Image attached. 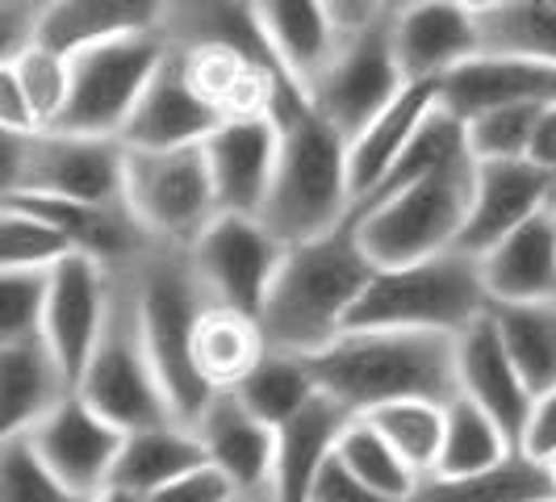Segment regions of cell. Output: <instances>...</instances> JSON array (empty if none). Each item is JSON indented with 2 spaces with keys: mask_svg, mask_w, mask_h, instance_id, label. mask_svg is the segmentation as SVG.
Instances as JSON below:
<instances>
[{
  "mask_svg": "<svg viewBox=\"0 0 556 502\" xmlns=\"http://www.w3.org/2000/svg\"><path fill=\"white\" fill-rule=\"evenodd\" d=\"M318 386L356 415L397 402L435 398L447 402L456 386V335L418 327H348L309 356Z\"/></svg>",
  "mask_w": 556,
  "mask_h": 502,
  "instance_id": "obj_3",
  "label": "cell"
},
{
  "mask_svg": "<svg viewBox=\"0 0 556 502\" xmlns=\"http://www.w3.org/2000/svg\"><path fill=\"white\" fill-rule=\"evenodd\" d=\"M38 452L51 461L59 481L67 486L72 502L105 499L113 461L122 452L126 427L105 418L80 390H72L51 415H42L34 427H26Z\"/></svg>",
  "mask_w": 556,
  "mask_h": 502,
  "instance_id": "obj_13",
  "label": "cell"
},
{
  "mask_svg": "<svg viewBox=\"0 0 556 502\" xmlns=\"http://www.w3.org/2000/svg\"><path fill=\"white\" fill-rule=\"evenodd\" d=\"M390 38L406 80H444L481 51V22L460 0H410L390 13Z\"/></svg>",
  "mask_w": 556,
  "mask_h": 502,
  "instance_id": "obj_17",
  "label": "cell"
},
{
  "mask_svg": "<svg viewBox=\"0 0 556 502\" xmlns=\"http://www.w3.org/2000/svg\"><path fill=\"white\" fill-rule=\"evenodd\" d=\"M126 205L172 248H189L223 214L205 142L189 147H126Z\"/></svg>",
  "mask_w": 556,
  "mask_h": 502,
  "instance_id": "obj_9",
  "label": "cell"
},
{
  "mask_svg": "<svg viewBox=\"0 0 556 502\" xmlns=\"http://www.w3.org/2000/svg\"><path fill=\"white\" fill-rule=\"evenodd\" d=\"M185 76L197 97L218 117H264L277 105L280 88L298 80L277 55H255L230 42H205V47H180Z\"/></svg>",
  "mask_w": 556,
  "mask_h": 502,
  "instance_id": "obj_16",
  "label": "cell"
},
{
  "mask_svg": "<svg viewBox=\"0 0 556 502\" xmlns=\"http://www.w3.org/2000/svg\"><path fill=\"white\" fill-rule=\"evenodd\" d=\"M76 243L51 218L0 201V268H55Z\"/></svg>",
  "mask_w": 556,
  "mask_h": 502,
  "instance_id": "obj_40",
  "label": "cell"
},
{
  "mask_svg": "<svg viewBox=\"0 0 556 502\" xmlns=\"http://www.w3.org/2000/svg\"><path fill=\"white\" fill-rule=\"evenodd\" d=\"M167 0H51L38 42L63 55L126 34H164Z\"/></svg>",
  "mask_w": 556,
  "mask_h": 502,
  "instance_id": "obj_27",
  "label": "cell"
},
{
  "mask_svg": "<svg viewBox=\"0 0 556 502\" xmlns=\"http://www.w3.org/2000/svg\"><path fill=\"white\" fill-rule=\"evenodd\" d=\"M210 172H214V189L218 205L235 214H260L268 189H273V172L280 155V126L273 113L264 117H226L218 130L205 139Z\"/></svg>",
  "mask_w": 556,
  "mask_h": 502,
  "instance_id": "obj_19",
  "label": "cell"
},
{
  "mask_svg": "<svg viewBox=\"0 0 556 502\" xmlns=\"http://www.w3.org/2000/svg\"><path fill=\"white\" fill-rule=\"evenodd\" d=\"M456 386H460V393H469L477 406H485L498 418L515 444H523V427H528L531 406H535V393L502 343L494 306L456 335Z\"/></svg>",
  "mask_w": 556,
  "mask_h": 502,
  "instance_id": "obj_18",
  "label": "cell"
},
{
  "mask_svg": "<svg viewBox=\"0 0 556 502\" xmlns=\"http://www.w3.org/2000/svg\"><path fill=\"white\" fill-rule=\"evenodd\" d=\"M444 411V448H440V465L431 477H473L519 448L498 418L485 406H477L469 393L456 390Z\"/></svg>",
  "mask_w": 556,
  "mask_h": 502,
  "instance_id": "obj_33",
  "label": "cell"
},
{
  "mask_svg": "<svg viewBox=\"0 0 556 502\" xmlns=\"http://www.w3.org/2000/svg\"><path fill=\"white\" fill-rule=\"evenodd\" d=\"M440 101V80H410L386 110L377 113L361 135L352 139V197L361 201L368 197L381 176L393 167V160L402 155L406 139L418 130V122L427 117V110ZM352 201V205H356Z\"/></svg>",
  "mask_w": 556,
  "mask_h": 502,
  "instance_id": "obj_29",
  "label": "cell"
},
{
  "mask_svg": "<svg viewBox=\"0 0 556 502\" xmlns=\"http://www.w3.org/2000/svg\"><path fill=\"white\" fill-rule=\"evenodd\" d=\"M0 193H55L80 201H122L126 142L80 130H4L0 126Z\"/></svg>",
  "mask_w": 556,
  "mask_h": 502,
  "instance_id": "obj_7",
  "label": "cell"
},
{
  "mask_svg": "<svg viewBox=\"0 0 556 502\" xmlns=\"http://www.w3.org/2000/svg\"><path fill=\"white\" fill-rule=\"evenodd\" d=\"M406 84L410 80H406L402 63H397V51H393L390 38V17H386L372 29L339 42L334 59L314 76L306 92L309 101L318 105V113H327L348 139H356Z\"/></svg>",
  "mask_w": 556,
  "mask_h": 502,
  "instance_id": "obj_12",
  "label": "cell"
},
{
  "mask_svg": "<svg viewBox=\"0 0 556 502\" xmlns=\"http://www.w3.org/2000/svg\"><path fill=\"white\" fill-rule=\"evenodd\" d=\"M465 151H469L465 117L447 110L444 101H435V105L427 110V117L418 122L415 135L406 139L402 155H397L390 172L381 176V185H377L368 197H361L352 210H364V205H372V201H381V197H390V193H397V189H406V185H415V180H422V176H431L435 167L460 160Z\"/></svg>",
  "mask_w": 556,
  "mask_h": 502,
  "instance_id": "obj_34",
  "label": "cell"
},
{
  "mask_svg": "<svg viewBox=\"0 0 556 502\" xmlns=\"http://www.w3.org/2000/svg\"><path fill=\"white\" fill-rule=\"evenodd\" d=\"M548 4H556V0H548Z\"/></svg>",
  "mask_w": 556,
  "mask_h": 502,
  "instance_id": "obj_55",
  "label": "cell"
},
{
  "mask_svg": "<svg viewBox=\"0 0 556 502\" xmlns=\"http://www.w3.org/2000/svg\"><path fill=\"white\" fill-rule=\"evenodd\" d=\"M205 456L230 474L243 502L277 499V427L251 411L235 390H218L193 418Z\"/></svg>",
  "mask_w": 556,
  "mask_h": 502,
  "instance_id": "obj_15",
  "label": "cell"
},
{
  "mask_svg": "<svg viewBox=\"0 0 556 502\" xmlns=\"http://www.w3.org/2000/svg\"><path fill=\"white\" fill-rule=\"evenodd\" d=\"M481 273L494 302H548L556 298V205L506 230L490 251H481Z\"/></svg>",
  "mask_w": 556,
  "mask_h": 502,
  "instance_id": "obj_24",
  "label": "cell"
},
{
  "mask_svg": "<svg viewBox=\"0 0 556 502\" xmlns=\"http://www.w3.org/2000/svg\"><path fill=\"white\" fill-rule=\"evenodd\" d=\"M51 0H0V59L22 55L38 42Z\"/></svg>",
  "mask_w": 556,
  "mask_h": 502,
  "instance_id": "obj_46",
  "label": "cell"
},
{
  "mask_svg": "<svg viewBox=\"0 0 556 502\" xmlns=\"http://www.w3.org/2000/svg\"><path fill=\"white\" fill-rule=\"evenodd\" d=\"M0 126L4 130H42L38 113L29 105L26 88L9 63H0Z\"/></svg>",
  "mask_w": 556,
  "mask_h": 502,
  "instance_id": "obj_49",
  "label": "cell"
},
{
  "mask_svg": "<svg viewBox=\"0 0 556 502\" xmlns=\"http://www.w3.org/2000/svg\"><path fill=\"white\" fill-rule=\"evenodd\" d=\"M481 51H510L556 63V4L548 0H506L481 13Z\"/></svg>",
  "mask_w": 556,
  "mask_h": 502,
  "instance_id": "obj_39",
  "label": "cell"
},
{
  "mask_svg": "<svg viewBox=\"0 0 556 502\" xmlns=\"http://www.w3.org/2000/svg\"><path fill=\"white\" fill-rule=\"evenodd\" d=\"M172 42L160 29L151 34H126L110 42H92L84 51H72V92L67 110L59 117V130L80 135H117L126 117L139 105L142 88L160 72Z\"/></svg>",
  "mask_w": 556,
  "mask_h": 502,
  "instance_id": "obj_10",
  "label": "cell"
},
{
  "mask_svg": "<svg viewBox=\"0 0 556 502\" xmlns=\"http://www.w3.org/2000/svg\"><path fill=\"white\" fill-rule=\"evenodd\" d=\"M135 285H139L142 335H147L155 373L164 381L167 402H172V415L193 423L214 398V390L201 381L193 364L197 318L214 298L197 277L189 248H172V243H160L142 260L135 268Z\"/></svg>",
  "mask_w": 556,
  "mask_h": 502,
  "instance_id": "obj_5",
  "label": "cell"
},
{
  "mask_svg": "<svg viewBox=\"0 0 556 502\" xmlns=\"http://www.w3.org/2000/svg\"><path fill=\"white\" fill-rule=\"evenodd\" d=\"M309 502H377V494L361 481V474L343 461V452L334 448L331 456L318 465L314 486H309Z\"/></svg>",
  "mask_w": 556,
  "mask_h": 502,
  "instance_id": "obj_47",
  "label": "cell"
},
{
  "mask_svg": "<svg viewBox=\"0 0 556 502\" xmlns=\"http://www.w3.org/2000/svg\"><path fill=\"white\" fill-rule=\"evenodd\" d=\"M285 251H289V243L260 214L223 210L189 243V260H193L197 277L210 289L214 302L260 314L280 273Z\"/></svg>",
  "mask_w": 556,
  "mask_h": 502,
  "instance_id": "obj_11",
  "label": "cell"
},
{
  "mask_svg": "<svg viewBox=\"0 0 556 502\" xmlns=\"http://www.w3.org/2000/svg\"><path fill=\"white\" fill-rule=\"evenodd\" d=\"M72 390L76 381L67 377V368L42 331L0 339V436L34 427Z\"/></svg>",
  "mask_w": 556,
  "mask_h": 502,
  "instance_id": "obj_25",
  "label": "cell"
},
{
  "mask_svg": "<svg viewBox=\"0 0 556 502\" xmlns=\"http://www.w3.org/2000/svg\"><path fill=\"white\" fill-rule=\"evenodd\" d=\"M440 101L460 117L498 105H548L556 101V63L510 51H477L440 80Z\"/></svg>",
  "mask_w": 556,
  "mask_h": 502,
  "instance_id": "obj_20",
  "label": "cell"
},
{
  "mask_svg": "<svg viewBox=\"0 0 556 502\" xmlns=\"http://www.w3.org/2000/svg\"><path fill=\"white\" fill-rule=\"evenodd\" d=\"M556 172L540 167L535 160H477V185L473 205H469V223L460 235V248L490 251L506 230L531 218L535 210L553 205Z\"/></svg>",
  "mask_w": 556,
  "mask_h": 502,
  "instance_id": "obj_21",
  "label": "cell"
},
{
  "mask_svg": "<svg viewBox=\"0 0 556 502\" xmlns=\"http://www.w3.org/2000/svg\"><path fill=\"white\" fill-rule=\"evenodd\" d=\"M553 205H556V193H553Z\"/></svg>",
  "mask_w": 556,
  "mask_h": 502,
  "instance_id": "obj_54",
  "label": "cell"
},
{
  "mask_svg": "<svg viewBox=\"0 0 556 502\" xmlns=\"http://www.w3.org/2000/svg\"><path fill=\"white\" fill-rule=\"evenodd\" d=\"M51 268H0V339L42 331Z\"/></svg>",
  "mask_w": 556,
  "mask_h": 502,
  "instance_id": "obj_44",
  "label": "cell"
},
{
  "mask_svg": "<svg viewBox=\"0 0 556 502\" xmlns=\"http://www.w3.org/2000/svg\"><path fill=\"white\" fill-rule=\"evenodd\" d=\"M318 390L323 386H318L314 361L302 356V352H280V348H268L264 361L235 386V393L273 427L285 423L293 411H302Z\"/></svg>",
  "mask_w": 556,
  "mask_h": 502,
  "instance_id": "obj_37",
  "label": "cell"
},
{
  "mask_svg": "<svg viewBox=\"0 0 556 502\" xmlns=\"http://www.w3.org/2000/svg\"><path fill=\"white\" fill-rule=\"evenodd\" d=\"M494 323L510 361L519 364L531 393L556 386V298L548 302H494Z\"/></svg>",
  "mask_w": 556,
  "mask_h": 502,
  "instance_id": "obj_35",
  "label": "cell"
},
{
  "mask_svg": "<svg viewBox=\"0 0 556 502\" xmlns=\"http://www.w3.org/2000/svg\"><path fill=\"white\" fill-rule=\"evenodd\" d=\"M268 352V335L260 327V314L210 302L197 318L193 364L210 390H235Z\"/></svg>",
  "mask_w": 556,
  "mask_h": 502,
  "instance_id": "obj_28",
  "label": "cell"
},
{
  "mask_svg": "<svg viewBox=\"0 0 556 502\" xmlns=\"http://www.w3.org/2000/svg\"><path fill=\"white\" fill-rule=\"evenodd\" d=\"M0 63H9L17 72V80L26 88L42 130L59 126V117L67 110V92H72V55H63V51L47 47V42H29L22 55L0 59Z\"/></svg>",
  "mask_w": 556,
  "mask_h": 502,
  "instance_id": "obj_42",
  "label": "cell"
},
{
  "mask_svg": "<svg viewBox=\"0 0 556 502\" xmlns=\"http://www.w3.org/2000/svg\"><path fill=\"white\" fill-rule=\"evenodd\" d=\"M113 285L117 273H110L101 260L72 251L63 255L55 268H51V293H47V318H42V335L47 343L55 348V356L63 361L67 377L80 386V373L101 327H105V314L113 302Z\"/></svg>",
  "mask_w": 556,
  "mask_h": 502,
  "instance_id": "obj_14",
  "label": "cell"
},
{
  "mask_svg": "<svg viewBox=\"0 0 556 502\" xmlns=\"http://www.w3.org/2000/svg\"><path fill=\"white\" fill-rule=\"evenodd\" d=\"M540 110L544 105H498V110L465 117L469 151L477 160H519V155H528Z\"/></svg>",
  "mask_w": 556,
  "mask_h": 502,
  "instance_id": "obj_43",
  "label": "cell"
},
{
  "mask_svg": "<svg viewBox=\"0 0 556 502\" xmlns=\"http://www.w3.org/2000/svg\"><path fill=\"white\" fill-rule=\"evenodd\" d=\"M323 9L331 17L339 42H348V38H356L364 29H372L377 22H386L393 13L390 0H323Z\"/></svg>",
  "mask_w": 556,
  "mask_h": 502,
  "instance_id": "obj_48",
  "label": "cell"
},
{
  "mask_svg": "<svg viewBox=\"0 0 556 502\" xmlns=\"http://www.w3.org/2000/svg\"><path fill=\"white\" fill-rule=\"evenodd\" d=\"M352 418H356L352 406L318 390L302 411L277 423V502H309L318 465L339 448V436Z\"/></svg>",
  "mask_w": 556,
  "mask_h": 502,
  "instance_id": "obj_26",
  "label": "cell"
},
{
  "mask_svg": "<svg viewBox=\"0 0 556 502\" xmlns=\"http://www.w3.org/2000/svg\"><path fill=\"white\" fill-rule=\"evenodd\" d=\"M544 461H548V474H553V481H556V448L548 452V456H544Z\"/></svg>",
  "mask_w": 556,
  "mask_h": 502,
  "instance_id": "obj_52",
  "label": "cell"
},
{
  "mask_svg": "<svg viewBox=\"0 0 556 502\" xmlns=\"http://www.w3.org/2000/svg\"><path fill=\"white\" fill-rule=\"evenodd\" d=\"M418 502H556V481L544 456L515 448L473 477H427Z\"/></svg>",
  "mask_w": 556,
  "mask_h": 502,
  "instance_id": "obj_31",
  "label": "cell"
},
{
  "mask_svg": "<svg viewBox=\"0 0 556 502\" xmlns=\"http://www.w3.org/2000/svg\"><path fill=\"white\" fill-rule=\"evenodd\" d=\"M76 390L113 418L117 427L135 431L147 423H164L172 415V402L164 393V381L155 373L147 335H142V314H139V285H135V268L117 273L113 285V302L105 314L101 339L92 348V356L84 364L80 386Z\"/></svg>",
  "mask_w": 556,
  "mask_h": 502,
  "instance_id": "obj_8",
  "label": "cell"
},
{
  "mask_svg": "<svg viewBox=\"0 0 556 502\" xmlns=\"http://www.w3.org/2000/svg\"><path fill=\"white\" fill-rule=\"evenodd\" d=\"M494 298L481 273V255L469 248H447L410 264L377 268L348 327H418V331L460 335Z\"/></svg>",
  "mask_w": 556,
  "mask_h": 502,
  "instance_id": "obj_4",
  "label": "cell"
},
{
  "mask_svg": "<svg viewBox=\"0 0 556 502\" xmlns=\"http://www.w3.org/2000/svg\"><path fill=\"white\" fill-rule=\"evenodd\" d=\"M255 13L277 59L309 88L339 51V34L323 0H255Z\"/></svg>",
  "mask_w": 556,
  "mask_h": 502,
  "instance_id": "obj_30",
  "label": "cell"
},
{
  "mask_svg": "<svg viewBox=\"0 0 556 502\" xmlns=\"http://www.w3.org/2000/svg\"><path fill=\"white\" fill-rule=\"evenodd\" d=\"M273 117L280 126V155L260 218L285 243H298L352 214V139L318 113L302 80L280 88Z\"/></svg>",
  "mask_w": 556,
  "mask_h": 502,
  "instance_id": "obj_2",
  "label": "cell"
},
{
  "mask_svg": "<svg viewBox=\"0 0 556 502\" xmlns=\"http://www.w3.org/2000/svg\"><path fill=\"white\" fill-rule=\"evenodd\" d=\"M205 461V444L197 436L193 423L185 418H164L126 431L122 452L113 461L105 499L117 502H155L167 481L189 474L193 465Z\"/></svg>",
  "mask_w": 556,
  "mask_h": 502,
  "instance_id": "obj_23",
  "label": "cell"
},
{
  "mask_svg": "<svg viewBox=\"0 0 556 502\" xmlns=\"http://www.w3.org/2000/svg\"><path fill=\"white\" fill-rule=\"evenodd\" d=\"M0 499L4 502H72L51 461L38 452L29 431L0 436Z\"/></svg>",
  "mask_w": 556,
  "mask_h": 502,
  "instance_id": "obj_41",
  "label": "cell"
},
{
  "mask_svg": "<svg viewBox=\"0 0 556 502\" xmlns=\"http://www.w3.org/2000/svg\"><path fill=\"white\" fill-rule=\"evenodd\" d=\"M528 160H535L540 167L556 172V101H548L540 117H535V130H531Z\"/></svg>",
  "mask_w": 556,
  "mask_h": 502,
  "instance_id": "obj_51",
  "label": "cell"
},
{
  "mask_svg": "<svg viewBox=\"0 0 556 502\" xmlns=\"http://www.w3.org/2000/svg\"><path fill=\"white\" fill-rule=\"evenodd\" d=\"M164 38L172 47L230 42L255 55H277L260 26L255 0H167Z\"/></svg>",
  "mask_w": 556,
  "mask_h": 502,
  "instance_id": "obj_32",
  "label": "cell"
},
{
  "mask_svg": "<svg viewBox=\"0 0 556 502\" xmlns=\"http://www.w3.org/2000/svg\"><path fill=\"white\" fill-rule=\"evenodd\" d=\"M343 461L361 474V481L377 494V502H415L422 474L386 440V431L368 415H356L339 436Z\"/></svg>",
  "mask_w": 556,
  "mask_h": 502,
  "instance_id": "obj_36",
  "label": "cell"
},
{
  "mask_svg": "<svg viewBox=\"0 0 556 502\" xmlns=\"http://www.w3.org/2000/svg\"><path fill=\"white\" fill-rule=\"evenodd\" d=\"M477 185V155L465 151L460 160L435 167L415 185L381 197L364 210H352L361 223V243L377 268L410 264L435 251L460 248V235L469 223Z\"/></svg>",
  "mask_w": 556,
  "mask_h": 502,
  "instance_id": "obj_6",
  "label": "cell"
},
{
  "mask_svg": "<svg viewBox=\"0 0 556 502\" xmlns=\"http://www.w3.org/2000/svg\"><path fill=\"white\" fill-rule=\"evenodd\" d=\"M523 452L531 456H548L556 448V386H548L544 393H535V406L523 427Z\"/></svg>",
  "mask_w": 556,
  "mask_h": 502,
  "instance_id": "obj_50",
  "label": "cell"
},
{
  "mask_svg": "<svg viewBox=\"0 0 556 502\" xmlns=\"http://www.w3.org/2000/svg\"><path fill=\"white\" fill-rule=\"evenodd\" d=\"M218 122L223 117L197 97V88L185 76L180 47H172L160 72L142 88L135 113L126 117L122 142L126 147H189V142L210 139Z\"/></svg>",
  "mask_w": 556,
  "mask_h": 502,
  "instance_id": "obj_22",
  "label": "cell"
},
{
  "mask_svg": "<svg viewBox=\"0 0 556 502\" xmlns=\"http://www.w3.org/2000/svg\"><path fill=\"white\" fill-rule=\"evenodd\" d=\"M155 502H243V494H239V486L230 481V474L218 469V465L205 456L189 474L167 481Z\"/></svg>",
  "mask_w": 556,
  "mask_h": 502,
  "instance_id": "obj_45",
  "label": "cell"
},
{
  "mask_svg": "<svg viewBox=\"0 0 556 502\" xmlns=\"http://www.w3.org/2000/svg\"><path fill=\"white\" fill-rule=\"evenodd\" d=\"M377 273L372 255L361 243V223L348 214L323 235L289 243L280 273L260 306V327L268 348L314 356L348 331V318Z\"/></svg>",
  "mask_w": 556,
  "mask_h": 502,
  "instance_id": "obj_1",
  "label": "cell"
},
{
  "mask_svg": "<svg viewBox=\"0 0 556 502\" xmlns=\"http://www.w3.org/2000/svg\"><path fill=\"white\" fill-rule=\"evenodd\" d=\"M444 406L447 402H435V398H397V402H381V406H372L364 415L386 431V440L427 481V477L435 474L440 448H444V418H447Z\"/></svg>",
  "mask_w": 556,
  "mask_h": 502,
  "instance_id": "obj_38",
  "label": "cell"
},
{
  "mask_svg": "<svg viewBox=\"0 0 556 502\" xmlns=\"http://www.w3.org/2000/svg\"><path fill=\"white\" fill-rule=\"evenodd\" d=\"M402 4H410V0H390V9H402Z\"/></svg>",
  "mask_w": 556,
  "mask_h": 502,
  "instance_id": "obj_53",
  "label": "cell"
}]
</instances>
